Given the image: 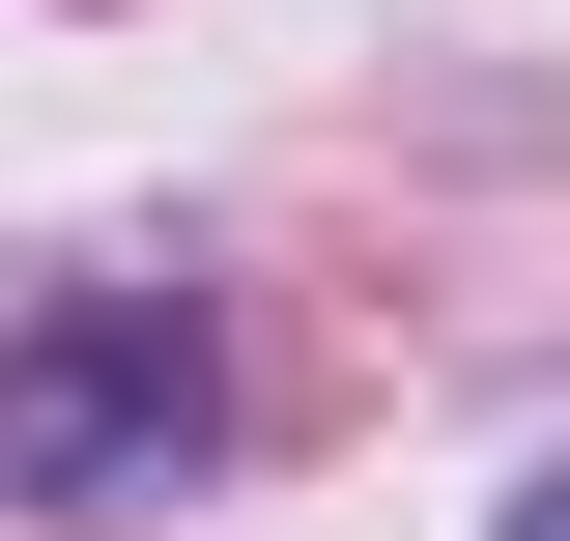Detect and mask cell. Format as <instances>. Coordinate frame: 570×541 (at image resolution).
Instances as JSON below:
<instances>
[{"label": "cell", "instance_id": "obj_1", "mask_svg": "<svg viewBox=\"0 0 570 541\" xmlns=\"http://www.w3.org/2000/svg\"><path fill=\"white\" fill-rule=\"evenodd\" d=\"M200 456V285H86L29 371H0V484L29 513H115V484Z\"/></svg>", "mask_w": 570, "mask_h": 541}, {"label": "cell", "instance_id": "obj_2", "mask_svg": "<svg viewBox=\"0 0 570 541\" xmlns=\"http://www.w3.org/2000/svg\"><path fill=\"white\" fill-rule=\"evenodd\" d=\"M513 541H570V456H542V484H513Z\"/></svg>", "mask_w": 570, "mask_h": 541}]
</instances>
